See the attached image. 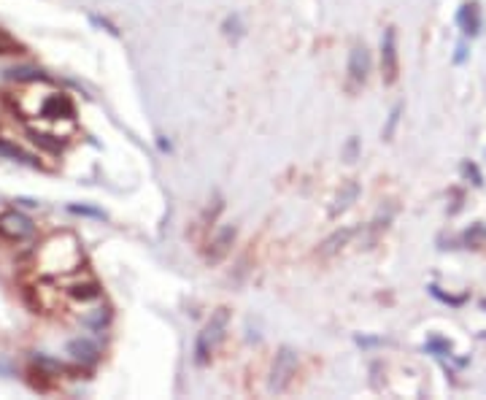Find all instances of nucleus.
Listing matches in <instances>:
<instances>
[{
	"instance_id": "f257e3e1",
	"label": "nucleus",
	"mask_w": 486,
	"mask_h": 400,
	"mask_svg": "<svg viewBox=\"0 0 486 400\" xmlns=\"http://www.w3.org/2000/svg\"><path fill=\"white\" fill-rule=\"evenodd\" d=\"M14 106L30 125L33 138L49 149H60L65 135L73 133V106L68 95L46 84L44 79H33L19 95H14Z\"/></svg>"
},
{
	"instance_id": "f03ea898",
	"label": "nucleus",
	"mask_w": 486,
	"mask_h": 400,
	"mask_svg": "<svg viewBox=\"0 0 486 400\" xmlns=\"http://www.w3.org/2000/svg\"><path fill=\"white\" fill-rule=\"evenodd\" d=\"M82 268H84L82 241L68 230L49 235L46 241H41V246L33 255V270H36L38 279L62 281L65 276H71Z\"/></svg>"
},
{
	"instance_id": "7ed1b4c3",
	"label": "nucleus",
	"mask_w": 486,
	"mask_h": 400,
	"mask_svg": "<svg viewBox=\"0 0 486 400\" xmlns=\"http://www.w3.org/2000/svg\"><path fill=\"white\" fill-rule=\"evenodd\" d=\"M227 322H230V309H217L211 314V319L206 322V327L200 330L197 336V344H195V362L197 365H206L214 352L219 349V344L224 341V333H227Z\"/></svg>"
},
{
	"instance_id": "20e7f679",
	"label": "nucleus",
	"mask_w": 486,
	"mask_h": 400,
	"mask_svg": "<svg viewBox=\"0 0 486 400\" xmlns=\"http://www.w3.org/2000/svg\"><path fill=\"white\" fill-rule=\"evenodd\" d=\"M295 373H297V355L289 346H281L270 368V384H267L270 392H287Z\"/></svg>"
},
{
	"instance_id": "39448f33",
	"label": "nucleus",
	"mask_w": 486,
	"mask_h": 400,
	"mask_svg": "<svg viewBox=\"0 0 486 400\" xmlns=\"http://www.w3.org/2000/svg\"><path fill=\"white\" fill-rule=\"evenodd\" d=\"M36 235V224L30 217H25L22 211L16 209H8L0 214V238L3 241H11V244H19V241H27Z\"/></svg>"
},
{
	"instance_id": "423d86ee",
	"label": "nucleus",
	"mask_w": 486,
	"mask_h": 400,
	"mask_svg": "<svg viewBox=\"0 0 486 400\" xmlns=\"http://www.w3.org/2000/svg\"><path fill=\"white\" fill-rule=\"evenodd\" d=\"M398 30L387 27L384 38H381V76H384V84H395L398 82Z\"/></svg>"
},
{
	"instance_id": "0eeeda50",
	"label": "nucleus",
	"mask_w": 486,
	"mask_h": 400,
	"mask_svg": "<svg viewBox=\"0 0 486 400\" xmlns=\"http://www.w3.org/2000/svg\"><path fill=\"white\" fill-rule=\"evenodd\" d=\"M30 292L36 295L38 311H62V292L54 284H49V279H38V284Z\"/></svg>"
},
{
	"instance_id": "6e6552de",
	"label": "nucleus",
	"mask_w": 486,
	"mask_h": 400,
	"mask_svg": "<svg viewBox=\"0 0 486 400\" xmlns=\"http://www.w3.org/2000/svg\"><path fill=\"white\" fill-rule=\"evenodd\" d=\"M370 73V51L365 44H354L352 54H349V79L352 84H365Z\"/></svg>"
},
{
	"instance_id": "1a4fd4ad",
	"label": "nucleus",
	"mask_w": 486,
	"mask_h": 400,
	"mask_svg": "<svg viewBox=\"0 0 486 400\" xmlns=\"http://www.w3.org/2000/svg\"><path fill=\"white\" fill-rule=\"evenodd\" d=\"M232 241H235V227L232 224H227V227H221L219 233L214 235V241H211V249H208V263H219L227 257V252H230V246H232Z\"/></svg>"
},
{
	"instance_id": "9d476101",
	"label": "nucleus",
	"mask_w": 486,
	"mask_h": 400,
	"mask_svg": "<svg viewBox=\"0 0 486 400\" xmlns=\"http://www.w3.org/2000/svg\"><path fill=\"white\" fill-rule=\"evenodd\" d=\"M68 352L73 355V360H79L82 365H95V362L100 360V346H97L95 341H89V338H76V341H71Z\"/></svg>"
},
{
	"instance_id": "9b49d317",
	"label": "nucleus",
	"mask_w": 486,
	"mask_h": 400,
	"mask_svg": "<svg viewBox=\"0 0 486 400\" xmlns=\"http://www.w3.org/2000/svg\"><path fill=\"white\" fill-rule=\"evenodd\" d=\"M457 25L462 27V33L467 36H476L478 27H481V16H478V5L476 3H465L457 14Z\"/></svg>"
},
{
	"instance_id": "f8f14e48",
	"label": "nucleus",
	"mask_w": 486,
	"mask_h": 400,
	"mask_svg": "<svg viewBox=\"0 0 486 400\" xmlns=\"http://www.w3.org/2000/svg\"><path fill=\"white\" fill-rule=\"evenodd\" d=\"M354 230L352 227H343V230H335L321 246H319V257H332V255H338L349 241H352Z\"/></svg>"
},
{
	"instance_id": "ddd939ff",
	"label": "nucleus",
	"mask_w": 486,
	"mask_h": 400,
	"mask_svg": "<svg viewBox=\"0 0 486 400\" xmlns=\"http://www.w3.org/2000/svg\"><path fill=\"white\" fill-rule=\"evenodd\" d=\"M359 198V184L356 181H346L343 187H341V192H338V198H335V206H332V217H338V214H343L346 209H352V203Z\"/></svg>"
},
{
	"instance_id": "4468645a",
	"label": "nucleus",
	"mask_w": 486,
	"mask_h": 400,
	"mask_svg": "<svg viewBox=\"0 0 486 400\" xmlns=\"http://www.w3.org/2000/svg\"><path fill=\"white\" fill-rule=\"evenodd\" d=\"M398 119H400V106L389 114V122H387V130H384V138L389 141L392 138V133H395V128H398Z\"/></svg>"
},
{
	"instance_id": "2eb2a0df",
	"label": "nucleus",
	"mask_w": 486,
	"mask_h": 400,
	"mask_svg": "<svg viewBox=\"0 0 486 400\" xmlns=\"http://www.w3.org/2000/svg\"><path fill=\"white\" fill-rule=\"evenodd\" d=\"M8 51H16V44L0 30V54H8Z\"/></svg>"
},
{
	"instance_id": "dca6fc26",
	"label": "nucleus",
	"mask_w": 486,
	"mask_h": 400,
	"mask_svg": "<svg viewBox=\"0 0 486 400\" xmlns=\"http://www.w3.org/2000/svg\"><path fill=\"white\" fill-rule=\"evenodd\" d=\"M427 349H430V352H443V355H448L451 346H448L446 341H441V338H433V341L427 344Z\"/></svg>"
},
{
	"instance_id": "f3484780",
	"label": "nucleus",
	"mask_w": 486,
	"mask_h": 400,
	"mask_svg": "<svg viewBox=\"0 0 486 400\" xmlns=\"http://www.w3.org/2000/svg\"><path fill=\"white\" fill-rule=\"evenodd\" d=\"M465 51H467V49H465V46H459V49H457V57H454V60H457V62H462V60H465Z\"/></svg>"
},
{
	"instance_id": "a211bd4d",
	"label": "nucleus",
	"mask_w": 486,
	"mask_h": 400,
	"mask_svg": "<svg viewBox=\"0 0 486 400\" xmlns=\"http://www.w3.org/2000/svg\"><path fill=\"white\" fill-rule=\"evenodd\" d=\"M354 152H356V141H352V143H349V160L354 157Z\"/></svg>"
}]
</instances>
